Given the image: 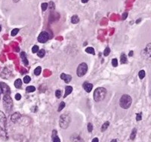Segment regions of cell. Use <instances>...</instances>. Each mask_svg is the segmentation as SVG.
<instances>
[{
    "label": "cell",
    "mask_w": 151,
    "mask_h": 142,
    "mask_svg": "<svg viewBox=\"0 0 151 142\" xmlns=\"http://www.w3.org/2000/svg\"><path fill=\"white\" fill-rule=\"evenodd\" d=\"M12 1L14 2H19V0H12Z\"/></svg>",
    "instance_id": "obj_44"
},
{
    "label": "cell",
    "mask_w": 151,
    "mask_h": 142,
    "mask_svg": "<svg viewBox=\"0 0 151 142\" xmlns=\"http://www.w3.org/2000/svg\"><path fill=\"white\" fill-rule=\"evenodd\" d=\"M14 87H15L17 89H20L22 87V81L20 79H17L15 81H14Z\"/></svg>",
    "instance_id": "obj_18"
},
{
    "label": "cell",
    "mask_w": 151,
    "mask_h": 142,
    "mask_svg": "<svg viewBox=\"0 0 151 142\" xmlns=\"http://www.w3.org/2000/svg\"><path fill=\"white\" fill-rule=\"evenodd\" d=\"M20 57H21L22 59H23V62H24V64H25L26 65H28V61H27V55H26L25 52H21V53H20Z\"/></svg>",
    "instance_id": "obj_15"
},
{
    "label": "cell",
    "mask_w": 151,
    "mask_h": 142,
    "mask_svg": "<svg viewBox=\"0 0 151 142\" xmlns=\"http://www.w3.org/2000/svg\"><path fill=\"white\" fill-rule=\"evenodd\" d=\"M110 142H116V139H113Z\"/></svg>",
    "instance_id": "obj_45"
},
{
    "label": "cell",
    "mask_w": 151,
    "mask_h": 142,
    "mask_svg": "<svg viewBox=\"0 0 151 142\" xmlns=\"http://www.w3.org/2000/svg\"><path fill=\"white\" fill-rule=\"evenodd\" d=\"M30 81H31V78H30V77L28 76V75L25 76L24 77V82L25 84H29V82H30Z\"/></svg>",
    "instance_id": "obj_27"
},
{
    "label": "cell",
    "mask_w": 151,
    "mask_h": 142,
    "mask_svg": "<svg viewBox=\"0 0 151 142\" xmlns=\"http://www.w3.org/2000/svg\"><path fill=\"white\" fill-rule=\"evenodd\" d=\"M61 79L64 80L66 84H69L72 80V77L71 75H69V74H66L64 73H62L61 74Z\"/></svg>",
    "instance_id": "obj_10"
},
{
    "label": "cell",
    "mask_w": 151,
    "mask_h": 142,
    "mask_svg": "<svg viewBox=\"0 0 151 142\" xmlns=\"http://www.w3.org/2000/svg\"><path fill=\"white\" fill-rule=\"evenodd\" d=\"M3 105L5 111L9 113V112L12 110L13 107V101L11 98V96L9 95H5L4 98H3Z\"/></svg>",
    "instance_id": "obj_4"
},
{
    "label": "cell",
    "mask_w": 151,
    "mask_h": 142,
    "mask_svg": "<svg viewBox=\"0 0 151 142\" xmlns=\"http://www.w3.org/2000/svg\"><path fill=\"white\" fill-rule=\"evenodd\" d=\"M7 125V119L5 114L2 111H0V128L2 129H6Z\"/></svg>",
    "instance_id": "obj_7"
},
{
    "label": "cell",
    "mask_w": 151,
    "mask_h": 142,
    "mask_svg": "<svg viewBox=\"0 0 151 142\" xmlns=\"http://www.w3.org/2000/svg\"><path fill=\"white\" fill-rule=\"evenodd\" d=\"M26 90H27V92H33L36 90V88H35V87H33V86H29V87L26 88Z\"/></svg>",
    "instance_id": "obj_24"
},
{
    "label": "cell",
    "mask_w": 151,
    "mask_h": 142,
    "mask_svg": "<svg viewBox=\"0 0 151 142\" xmlns=\"http://www.w3.org/2000/svg\"><path fill=\"white\" fill-rule=\"evenodd\" d=\"M71 121V117L68 114H64L61 116L60 121H59V125L62 129H66L69 126V123Z\"/></svg>",
    "instance_id": "obj_3"
},
{
    "label": "cell",
    "mask_w": 151,
    "mask_h": 142,
    "mask_svg": "<svg viewBox=\"0 0 151 142\" xmlns=\"http://www.w3.org/2000/svg\"><path fill=\"white\" fill-rule=\"evenodd\" d=\"M110 53V47H106L105 48V50L104 51V55L105 56V57H106V56H108Z\"/></svg>",
    "instance_id": "obj_29"
},
{
    "label": "cell",
    "mask_w": 151,
    "mask_h": 142,
    "mask_svg": "<svg viewBox=\"0 0 151 142\" xmlns=\"http://www.w3.org/2000/svg\"><path fill=\"white\" fill-rule=\"evenodd\" d=\"M70 141L71 142H84L83 139L81 138L79 134H73L70 138Z\"/></svg>",
    "instance_id": "obj_11"
},
{
    "label": "cell",
    "mask_w": 151,
    "mask_h": 142,
    "mask_svg": "<svg viewBox=\"0 0 151 142\" xmlns=\"http://www.w3.org/2000/svg\"><path fill=\"white\" fill-rule=\"evenodd\" d=\"M145 74H146V73H145V71L144 70H141L139 72V73H138V76H139V78L140 79H143V77H145Z\"/></svg>",
    "instance_id": "obj_25"
},
{
    "label": "cell",
    "mask_w": 151,
    "mask_h": 142,
    "mask_svg": "<svg viewBox=\"0 0 151 142\" xmlns=\"http://www.w3.org/2000/svg\"><path fill=\"white\" fill-rule=\"evenodd\" d=\"M55 96H56V97H57V99L61 98V90H59V89L56 90V92H55Z\"/></svg>",
    "instance_id": "obj_33"
},
{
    "label": "cell",
    "mask_w": 151,
    "mask_h": 142,
    "mask_svg": "<svg viewBox=\"0 0 151 142\" xmlns=\"http://www.w3.org/2000/svg\"><path fill=\"white\" fill-rule=\"evenodd\" d=\"M65 107V103L64 102H61V104H60V105H59V107H58V111L60 112L61 111H62L64 109V107Z\"/></svg>",
    "instance_id": "obj_28"
},
{
    "label": "cell",
    "mask_w": 151,
    "mask_h": 142,
    "mask_svg": "<svg viewBox=\"0 0 151 142\" xmlns=\"http://www.w3.org/2000/svg\"><path fill=\"white\" fill-rule=\"evenodd\" d=\"M1 30H2V27H1V25H0V32H1Z\"/></svg>",
    "instance_id": "obj_46"
},
{
    "label": "cell",
    "mask_w": 151,
    "mask_h": 142,
    "mask_svg": "<svg viewBox=\"0 0 151 142\" xmlns=\"http://www.w3.org/2000/svg\"><path fill=\"white\" fill-rule=\"evenodd\" d=\"M49 38V35L47 32H42L38 37V42L40 43H45Z\"/></svg>",
    "instance_id": "obj_6"
},
{
    "label": "cell",
    "mask_w": 151,
    "mask_h": 142,
    "mask_svg": "<svg viewBox=\"0 0 151 142\" xmlns=\"http://www.w3.org/2000/svg\"><path fill=\"white\" fill-rule=\"evenodd\" d=\"M89 0H82V3H86V2H88Z\"/></svg>",
    "instance_id": "obj_42"
},
{
    "label": "cell",
    "mask_w": 151,
    "mask_h": 142,
    "mask_svg": "<svg viewBox=\"0 0 151 142\" xmlns=\"http://www.w3.org/2000/svg\"><path fill=\"white\" fill-rule=\"evenodd\" d=\"M133 51H130V53H129V57H132V55H133Z\"/></svg>",
    "instance_id": "obj_43"
},
{
    "label": "cell",
    "mask_w": 151,
    "mask_h": 142,
    "mask_svg": "<svg viewBox=\"0 0 151 142\" xmlns=\"http://www.w3.org/2000/svg\"><path fill=\"white\" fill-rule=\"evenodd\" d=\"M0 87H1V89H2V93H3L4 95H10L11 93L10 88L6 84L1 82V83H0Z\"/></svg>",
    "instance_id": "obj_8"
},
{
    "label": "cell",
    "mask_w": 151,
    "mask_h": 142,
    "mask_svg": "<svg viewBox=\"0 0 151 142\" xmlns=\"http://www.w3.org/2000/svg\"><path fill=\"white\" fill-rule=\"evenodd\" d=\"M39 51V47L37 45H35L33 46V47L32 48V52L33 54H36V53H38Z\"/></svg>",
    "instance_id": "obj_31"
},
{
    "label": "cell",
    "mask_w": 151,
    "mask_h": 142,
    "mask_svg": "<svg viewBox=\"0 0 151 142\" xmlns=\"http://www.w3.org/2000/svg\"><path fill=\"white\" fill-rule=\"evenodd\" d=\"M82 87H83V89H85V91H86L87 92H90L93 88V84L91 83H88V82H84Z\"/></svg>",
    "instance_id": "obj_9"
},
{
    "label": "cell",
    "mask_w": 151,
    "mask_h": 142,
    "mask_svg": "<svg viewBox=\"0 0 151 142\" xmlns=\"http://www.w3.org/2000/svg\"><path fill=\"white\" fill-rule=\"evenodd\" d=\"M106 94V90L104 87H98L94 92V99L95 102H101Z\"/></svg>",
    "instance_id": "obj_2"
},
{
    "label": "cell",
    "mask_w": 151,
    "mask_h": 142,
    "mask_svg": "<svg viewBox=\"0 0 151 142\" xmlns=\"http://www.w3.org/2000/svg\"><path fill=\"white\" fill-rule=\"evenodd\" d=\"M18 32H19V29L15 28V29H12V32H11V35H12V36H15L18 33Z\"/></svg>",
    "instance_id": "obj_26"
},
{
    "label": "cell",
    "mask_w": 151,
    "mask_h": 142,
    "mask_svg": "<svg viewBox=\"0 0 151 142\" xmlns=\"http://www.w3.org/2000/svg\"><path fill=\"white\" fill-rule=\"evenodd\" d=\"M136 119H137V121L141 120V119H142V114H141V113L137 114V116H136Z\"/></svg>",
    "instance_id": "obj_36"
},
{
    "label": "cell",
    "mask_w": 151,
    "mask_h": 142,
    "mask_svg": "<svg viewBox=\"0 0 151 142\" xmlns=\"http://www.w3.org/2000/svg\"><path fill=\"white\" fill-rule=\"evenodd\" d=\"M136 134H137V130H136V129H134L133 130H132V132L131 133V135H130V139L131 140H134L135 137H136Z\"/></svg>",
    "instance_id": "obj_23"
},
{
    "label": "cell",
    "mask_w": 151,
    "mask_h": 142,
    "mask_svg": "<svg viewBox=\"0 0 151 142\" xmlns=\"http://www.w3.org/2000/svg\"><path fill=\"white\" fill-rule=\"evenodd\" d=\"M53 142H61V140L57 136H55L54 138H53Z\"/></svg>",
    "instance_id": "obj_37"
},
{
    "label": "cell",
    "mask_w": 151,
    "mask_h": 142,
    "mask_svg": "<svg viewBox=\"0 0 151 142\" xmlns=\"http://www.w3.org/2000/svg\"><path fill=\"white\" fill-rule=\"evenodd\" d=\"M132 103V99L129 95L125 94L122 96V97L119 99V105L123 109H128L131 105Z\"/></svg>",
    "instance_id": "obj_1"
},
{
    "label": "cell",
    "mask_w": 151,
    "mask_h": 142,
    "mask_svg": "<svg viewBox=\"0 0 151 142\" xmlns=\"http://www.w3.org/2000/svg\"><path fill=\"white\" fill-rule=\"evenodd\" d=\"M55 136H57V131L56 130H54L53 131V134H52V138H54Z\"/></svg>",
    "instance_id": "obj_40"
},
{
    "label": "cell",
    "mask_w": 151,
    "mask_h": 142,
    "mask_svg": "<svg viewBox=\"0 0 151 142\" xmlns=\"http://www.w3.org/2000/svg\"><path fill=\"white\" fill-rule=\"evenodd\" d=\"M0 136L2 138H5V139H8V135H7V132L5 129H2L0 128Z\"/></svg>",
    "instance_id": "obj_17"
},
{
    "label": "cell",
    "mask_w": 151,
    "mask_h": 142,
    "mask_svg": "<svg viewBox=\"0 0 151 142\" xmlns=\"http://www.w3.org/2000/svg\"><path fill=\"white\" fill-rule=\"evenodd\" d=\"M88 71V65L86 63L82 62L81 64L79 65V66L77 67V70H76V74L79 77H83L85 74H86Z\"/></svg>",
    "instance_id": "obj_5"
},
{
    "label": "cell",
    "mask_w": 151,
    "mask_h": 142,
    "mask_svg": "<svg viewBox=\"0 0 151 142\" xmlns=\"http://www.w3.org/2000/svg\"><path fill=\"white\" fill-rule=\"evenodd\" d=\"M73 92V87L71 86H67L65 88V93H64V98H66L67 96H69L70 93Z\"/></svg>",
    "instance_id": "obj_13"
},
{
    "label": "cell",
    "mask_w": 151,
    "mask_h": 142,
    "mask_svg": "<svg viewBox=\"0 0 151 142\" xmlns=\"http://www.w3.org/2000/svg\"><path fill=\"white\" fill-rule=\"evenodd\" d=\"M92 130H93V126H92V124H91V123H89L88 124V131L89 132H92Z\"/></svg>",
    "instance_id": "obj_32"
},
{
    "label": "cell",
    "mask_w": 151,
    "mask_h": 142,
    "mask_svg": "<svg viewBox=\"0 0 151 142\" xmlns=\"http://www.w3.org/2000/svg\"><path fill=\"white\" fill-rule=\"evenodd\" d=\"M0 94H1V93H0ZM0 99H1V96H0Z\"/></svg>",
    "instance_id": "obj_48"
},
{
    "label": "cell",
    "mask_w": 151,
    "mask_h": 142,
    "mask_svg": "<svg viewBox=\"0 0 151 142\" xmlns=\"http://www.w3.org/2000/svg\"><path fill=\"white\" fill-rule=\"evenodd\" d=\"M0 93H2V89H1V87H0Z\"/></svg>",
    "instance_id": "obj_47"
},
{
    "label": "cell",
    "mask_w": 151,
    "mask_h": 142,
    "mask_svg": "<svg viewBox=\"0 0 151 142\" xmlns=\"http://www.w3.org/2000/svg\"><path fill=\"white\" fill-rule=\"evenodd\" d=\"M79 21V18L77 15H73L72 17H71V22L72 23H74V24H76L78 23Z\"/></svg>",
    "instance_id": "obj_19"
},
{
    "label": "cell",
    "mask_w": 151,
    "mask_h": 142,
    "mask_svg": "<svg viewBox=\"0 0 151 142\" xmlns=\"http://www.w3.org/2000/svg\"><path fill=\"white\" fill-rule=\"evenodd\" d=\"M20 117H21L20 114L16 112V113H14L12 116H11V120H12V122L15 123L18 122V120L20 119Z\"/></svg>",
    "instance_id": "obj_12"
},
{
    "label": "cell",
    "mask_w": 151,
    "mask_h": 142,
    "mask_svg": "<svg viewBox=\"0 0 151 142\" xmlns=\"http://www.w3.org/2000/svg\"><path fill=\"white\" fill-rule=\"evenodd\" d=\"M48 7H49V8L52 10V9H54L55 6H54V3L53 2H50L49 4H48Z\"/></svg>",
    "instance_id": "obj_35"
},
{
    "label": "cell",
    "mask_w": 151,
    "mask_h": 142,
    "mask_svg": "<svg viewBox=\"0 0 151 142\" xmlns=\"http://www.w3.org/2000/svg\"><path fill=\"white\" fill-rule=\"evenodd\" d=\"M86 53H88V54H92V55H94V54H95L94 48L91 47H87L86 49Z\"/></svg>",
    "instance_id": "obj_20"
},
{
    "label": "cell",
    "mask_w": 151,
    "mask_h": 142,
    "mask_svg": "<svg viewBox=\"0 0 151 142\" xmlns=\"http://www.w3.org/2000/svg\"><path fill=\"white\" fill-rule=\"evenodd\" d=\"M41 72H42V68L40 66H38V67H36V69L34 70V74H35V75H39L40 74H41Z\"/></svg>",
    "instance_id": "obj_22"
},
{
    "label": "cell",
    "mask_w": 151,
    "mask_h": 142,
    "mask_svg": "<svg viewBox=\"0 0 151 142\" xmlns=\"http://www.w3.org/2000/svg\"><path fill=\"white\" fill-rule=\"evenodd\" d=\"M91 142H99V140L98 138H93V140Z\"/></svg>",
    "instance_id": "obj_41"
},
{
    "label": "cell",
    "mask_w": 151,
    "mask_h": 142,
    "mask_svg": "<svg viewBox=\"0 0 151 142\" xmlns=\"http://www.w3.org/2000/svg\"><path fill=\"white\" fill-rule=\"evenodd\" d=\"M120 62H121V64H126L128 62L127 57L125 54H122L120 56Z\"/></svg>",
    "instance_id": "obj_14"
},
{
    "label": "cell",
    "mask_w": 151,
    "mask_h": 142,
    "mask_svg": "<svg viewBox=\"0 0 151 142\" xmlns=\"http://www.w3.org/2000/svg\"><path fill=\"white\" fill-rule=\"evenodd\" d=\"M112 65L113 67H116L118 65V61H117V59L115 58V59H113V60H112Z\"/></svg>",
    "instance_id": "obj_34"
},
{
    "label": "cell",
    "mask_w": 151,
    "mask_h": 142,
    "mask_svg": "<svg viewBox=\"0 0 151 142\" xmlns=\"http://www.w3.org/2000/svg\"><path fill=\"white\" fill-rule=\"evenodd\" d=\"M20 99H21L20 94H19V93H17V94L15 95V99L18 101V100H20Z\"/></svg>",
    "instance_id": "obj_38"
},
{
    "label": "cell",
    "mask_w": 151,
    "mask_h": 142,
    "mask_svg": "<svg viewBox=\"0 0 151 142\" xmlns=\"http://www.w3.org/2000/svg\"><path fill=\"white\" fill-rule=\"evenodd\" d=\"M127 16H128V13H127V12L123 13L122 16V20H126V17H127Z\"/></svg>",
    "instance_id": "obj_39"
},
{
    "label": "cell",
    "mask_w": 151,
    "mask_h": 142,
    "mask_svg": "<svg viewBox=\"0 0 151 142\" xmlns=\"http://www.w3.org/2000/svg\"><path fill=\"white\" fill-rule=\"evenodd\" d=\"M47 8H48V3H45V2L42 3V12H45Z\"/></svg>",
    "instance_id": "obj_30"
},
{
    "label": "cell",
    "mask_w": 151,
    "mask_h": 142,
    "mask_svg": "<svg viewBox=\"0 0 151 142\" xmlns=\"http://www.w3.org/2000/svg\"><path fill=\"white\" fill-rule=\"evenodd\" d=\"M37 55H38V57H40V58L44 57H45V50H44V49H42V50H39V51H38Z\"/></svg>",
    "instance_id": "obj_21"
},
{
    "label": "cell",
    "mask_w": 151,
    "mask_h": 142,
    "mask_svg": "<svg viewBox=\"0 0 151 142\" xmlns=\"http://www.w3.org/2000/svg\"><path fill=\"white\" fill-rule=\"evenodd\" d=\"M109 126H110V123L108 122V121H106V122H105L104 124H103V126H101V131L102 132H105V131L107 129V128L109 127Z\"/></svg>",
    "instance_id": "obj_16"
}]
</instances>
